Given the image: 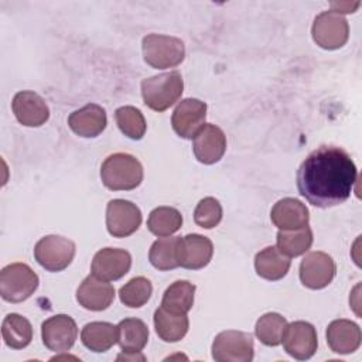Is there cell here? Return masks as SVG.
Listing matches in <instances>:
<instances>
[{
    "instance_id": "cell-1",
    "label": "cell",
    "mask_w": 362,
    "mask_h": 362,
    "mask_svg": "<svg viewBox=\"0 0 362 362\" xmlns=\"http://www.w3.org/2000/svg\"><path fill=\"white\" fill-rule=\"evenodd\" d=\"M356 175V165L344 148L324 144L298 167L297 188L311 205L331 208L349 198Z\"/></svg>"
},
{
    "instance_id": "cell-2",
    "label": "cell",
    "mask_w": 362,
    "mask_h": 362,
    "mask_svg": "<svg viewBox=\"0 0 362 362\" xmlns=\"http://www.w3.org/2000/svg\"><path fill=\"white\" fill-rule=\"evenodd\" d=\"M100 178L109 189H134L143 181V167L134 156L127 153H115L102 163Z\"/></svg>"
},
{
    "instance_id": "cell-3",
    "label": "cell",
    "mask_w": 362,
    "mask_h": 362,
    "mask_svg": "<svg viewBox=\"0 0 362 362\" xmlns=\"http://www.w3.org/2000/svg\"><path fill=\"white\" fill-rule=\"evenodd\" d=\"M184 81L180 72H164L141 81V95L146 106L156 112H164L182 95Z\"/></svg>"
},
{
    "instance_id": "cell-4",
    "label": "cell",
    "mask_w": 362,
    "mask_h": 362,
    "mask_svg": "<svg viewBox=\"0 0 362 362\" xmlns=\"http://www.w3.org/2000/svg\"><path fill=\"white\" fill-rule=\"evenodd\" d=\"M143 57L144 61L158 69L177 66L184 61L185 45L184 42L171 35L148 34L143 38Z\"/></svg>"
},
{
    "instance_id": "cell-5",
    "label": "cell",
    "mask_w": 362,
    "mask_h": 362,
    "mask_svg": "<svg viewBox=\"0 0 362 362\" xmlns=\"http://www.w3.org/2000/svg\"><path fill=\"white\" fill-rule=\"evenodd\" d=\"M38 287V276L25 263H11L0 272V294L8 303H21Z\"/></svg>"
},
{
    "instance_id": "cell-6",
    "label": "cell",
    "mask_w": 362,
    "mask_h": 362,
    "mask_svg": "<svg viewBox=\"0 0 362 362\" xmlns=\"http://www.w3.org/2000/svg\"><path fill=\"white\" fill-rule=\"evenodd\" d=\"M75 256V243L59 235L41 238L34 247V257L48 272L66 269Z\"/></svg>"
},
{
    "instance_id": "cell-7",
    "label": "cell",
    "mask_w": 362,
    "mask_h": 362,
    "mask_svg": "<svg viewBox=\"0 0 362 362\" xmlns=\"http://www.w3.org/2000/svg\"><path fill=\"white\" fill-rule=\"evenodd\" d=\"M253 352V337L249 332L222 331L212 342V358L218 362H250Z\"/></svg>"
},
{
    "instance_id": "cell-8",
    "label": "cell",
    "mask_w": 362,
    "mask_h": 362,
    "mask_svg": "<svg viewBox=\"0 0 362 362\" xmlns=\"http://www.w3.org/2000/svg\"><path fill=\"white\" fill-rule=\"evenodd\" d=\"M311 34L317 45L324 49L341 48L349 37V25L345 17L329 10L318 14L313 23Z\"/></svg>"
},
{
    "instance_id": "cell-9",
    "label": "cell",
    "mask_w": 362,
    "mask_h": 362,
    "mask_svg": "<svg viewBox=\"0 0 362 362\" xmlns=\"http://www.w3.org/2000/svg\"><path fill=\"white\" fill-rule=\"evenodd\" d=\"M141 223L139 206L127 199H112L106 206V228L115 238L134 233Z\"/></svg>"
},
{
    "instance_id": "cell-10",
    "label": "cell",
    "mask_w": 362,
    "mask_h": 362,
    "mask_svg": "<svg viewBox=\"0 0 362 362\" xmlns=\"http://www.w3.org/2000/svg\"><path fill=\"white\" fill-rule=\"evenodd\" d=\"M41 337L49 351L65 352L74 346L78 338V327L69 315L57 314L42 322Z\"/></svg>"
},
{
    "instance_id": "cell-11",
    "label": "cell",
    "mask_w": 362,
    "mask_h": 362,
    "mask_svg": "<svg viewBox=\"0 0 362 362\" xmlns=\"http://www.w3.org/2000/svg\"><path fill=\"white\" fill-rule=\"evenodd\" d=\"M206 103L188 98L181 100L173 112L171 124L174 132L182 139H194L197 133L205 126Z\"/></svg>"
},
{
    "instance_id": "cell-12",
    "label": "cell",
    "mask_w": 362,
    "mask_h": 362,
    "mask_svg": "<svg viewBox=\"0 0 362 362\" xmlns=\"http://www.w3.org/2000/svg\"><path fill=\"white\" fill-rule=\"evenodd\" d=\"M335 272V262L325 252H310L300 263V280L311 290L327 287L332 281Z\"/></svg>"
},
{
    "instance_id": "cell-13",
    "label": "cell",
    "mask_w": 362,
    "mask_h": 362,
    "mask_svg": "<svg viewBox=\"0 0 362 362\" xmlns=\"http://www.w3.org/2000/svg\"><path fill=\"white\" fill-rule=\"evenodd\" d=\"M284 351L300 361L311 358L318 346L317 331L313 324L307 321H294L287 328L283 335Z\"/></svg>"
},
{
    "instance_id": "cell-14",
    "label": "cell",
    "mask_w": 362,
    "mask_h": 362,
    "mask_svg": "<svg viewBox=\"0 0 362 362\" xmlns=\"http://www.w3.org/2000/svg\"><path fill=\"white\" fill-rule=\"evenodd\" d=\"M214 255L212 242L199 233H189L178 236L177 240V259L178 264L184 269L198 270L205 267Z\"/></svg>"
},
{
    "instance_id": "cell-15",
    "label": "cell",
    "mask_w": 362,
    "mask_h": 362,
    "mask_svg": "<svg viewBox=\"0 0 362 362\" xmlns=\"http://www.w3.org/2000/svg\"><path fill=\"white\" fill-rule=\"evenodd\" d=\"M132 266V256L124 249L105 247L96 252L92 260V274L105 281L122 279Z\"/></svg>"
},
{
    "instance_id": "cell-16",
    "label": "cell",
    "mask_w": 362,
    "mask_h": 362,
    "mask_svg": "<svg viewBox=\"0 0 362 362\" xmlns=\"http://www.w3.org/2000/svg\"><path fill=\"white\" fill-rule=\"evenodd\" d=\"M11 107L17 120L27 127L42 126L49 117V109L45 100L33 90L17 92L13 98Z\"/></svg>"
},
{
    "instance_id": "cell-17",
    "label": "cell",
    "mask_w": 362,
    "mask_h": 362,
    "mask_svg": "<svg viewBox=\"0 0 362 362\" xmlns=\"http://www.w3.org/2000/svg\"><path fill=\"white\" fill-rule=\"evenodd\" d=\"M192 150L199 163H218L226 150L225 133L215 124H205L194 137Z\"/></svg>"
},
{
    "instance_id": "cell-18",
    "label": "cell",
    "mask_w": 362,
    "mask_h": 362,
    "mask_svg": "<svg viewBox=\"0 0 362 362\" xmlns=\"http://www.w3.org/2000/svg\"><path fill=\"white\" fill-rule=\"evenodd\" d=\"M78 303L90 311H102L110 307L115 300V287L93 274L88 276L76 290Z\"/></svg>"
},
{
    "instance_id": "cell-19",
    "label": "cell",
    "mask_w": 362,
    "mask_h": 362,
    "mask_svg": "<svg viewBox=\"0 0 362 362\" xmlns=\"http://www.w3.org/2000/svg\"><path fill=\"white\" fill-rule=\"evenodd\" d=\"M68 124L71 130L81 137H96L107 124L106 112L96 103H88L69 115Z\"/></svg>"
},
{
    "instance_id": "cell-20",
    "label": "cell",
    "mask_w": 362,
    "mask_h": 362,
    "mask_svg": "<svg viewBox=\"0 0 362 362\" xmlns=\"http://www.w3.org/2000/svg\"><path fill=\"white\" fill-rule=\"evenodd\" d=\"M272 222L280 230H294L308 226L307 206L296 198H283L274 204L270 212Z\"/></svg>"
},
{
    "instance_id": "cell-21",
    "label": "cell",
    "mask_w": 362,
    "mask_h": 362,
    "mask_svg": "<svg viewBox=\"0 0 362 362\" xmlns=\"http://www.w3.org/2000/svg\"><path fill=\"white\" fill-rule=\"evenodd\" d=\"M361 328L354 321L335 320L327 328V342L335 354H352L361 346Z\"/></svg>"
},
{
    "instance_id": "cell-22",
    "label": "cell",
    "mask_w": 362,
    "mask_h": 362,
    "mask_svg": "<svg viewBox=\"0 0 362 362\" xmlns=\"http://www.w3.org/2000/svg\"><path fill=\"white\" fill-rule=\"evenodd\" d=\"M290 264V257L281 253L277 246H267L255 257L256 273L260 277L272 281L283 279L287 274Z\"/></svg>"
},
{
    "instance_id": "cell-23",
    "label": "cell",
    "mask_w": 362,
    "mask_h": 362,
    "mask_svg": "<svg viewBox=\"0 0 362 362\" xmlns=\"http://www.w3.org/2000/svg\"><path fill=\"white\" fill-rule=\"evenodd\" d=\"M119 339V328L110 322L95 321L82 328L81 341L93 352H106Z\"/></svg>"
},
{
    "instance_id": "cell-24",
    "label": "cell",
    "mask_w": 362,
    "mask_h": 362,
    "mask_svg": "<svg viewBox=\"0 0 362 362\" xmlns=\"http://www.w3.org/2000/svg\"><path fill=\"white\" fill-rule=\"evenodd\" d=\"M154 327L157 335L165 342H178L188 331L187 314H177L160 307L154 313Z\"/></svg>"
},
{
    "instance_id": "cell-25",
    "label": "cell",
    "mask_w": 362,
    "mask_h": 362,
    "mask_svg": "<svg viewBox=\"0 0 362 362\" xmlns=\"http://www.w3.org/2000/svg\"><path fill=\"white\" fill-rule=\"evenodd\" d=\"M119 345L126 354H137L148 341V328L139 318H124L119 322Z\"/></svg>"
},
{
    "instance_id": "cell-26",
    "label": "cell",
    "mask_w": 362,
    "mask_h": 362,
    "mask_svg": "<svg viewBox=\"0 0 362 362\" xmlns=\"http://www.w3.org/2000/svg\"><path fill=\"white\" fill-rule=\"evenodd\" d=\"M1 335L7 346L23 349L33 339V327L25 317L11 313L3 320Z\"/></svg>"
},
{
    "instance_id": "cell-27",
    "label": "cell",
    "mask_w": 362,
    "mask_h": 362,
    "mask_svg": "<svg viewBox=\"0 0 362 362\" xmlns=\"http://www.w3.org/2000/svg\"><path fill=\"white\" fill-rule=\"evenodd\" d=\"M195 286L187 280H177L167 287L161 307L177 314H187L194 305Z\"/></svg>"
},
{
    "instance_id": "cell-28",
    "label": "cell",
    "mask_w": 362,
    "mask_h": 362,
    "mask_svg": "<svg viewBox=\"0 0 362 362\" xmlns=\"http://www.w3.org/2000/svg\"><path fill=\"white\" fill-rule=\"evenodd\" d=\"M181 225L182 215L173 206H158L150 212L147 219L148 230L160 238L171 236Z\"/></svg>"
},
{
    "instance_id": "cell-29",
    "label": "cell",
    "mask_w": 362,
    "mask_h": 362,
    "mask_svg": "<svg viewBox=\"0 0 362 362\" xmlns=\"http://www.w3.org/2000/svg\"><path fill=\"white\" fill-rule=\"evenodd\" d=\"M313 245V230L308 226L294 230L277 232V247L288 257H297L305 253Z\"/></svg>"
},
{
    "instance_id": "cell-30",
    "label": "cell",
    "mask_w": 362,
    "mask_h": 362,
    "mask_svg": "<svg viewBox=\"0 0 362 362\" xmlns=\"http://www.w3.org/2000/svg\"><path fill=\"white\" fill-rule=\"evenodd\" d=\"M286 328L287 321L283 315L277 313H266L257 320L255 332L262 344L267 346H277L281 344Z\"/></svg>"
},
{
    "instance_id": "cell-31",
    "label": "cell",
    "mask_w": 362,
    "mask_h": 362,
    "mask_svg": "<svg viewBox=\"0 0 362 362\" xmlns=\"http://www.w3.org/2000/svg\"><path fill=\"white\" fill-rule=\"evenodd\" d=\"M177 238H160L157 239L148 252L150 263L158 270H171L178 267L177 259Z\"/></svg>"
},
{
    "instance_id": "cell-32",
    "label": "cell",
    "mask_w": 362,
    "mask_h": 362,
    "mask_svg": "<svg viewBox=\"0 0 362 362\" xmlns=\"http://www.w3.org/2000/svg\"><path fill=\"white\" fill-rule=\"evenodd\" d=\"M116 123L120 132L133 140H140L146 133V120L143 113L134 106H122L115 112Z\"/></svg>"
},
{
    "instance_id": "cell-33",
    "label": "cell",
    "mask_w": 362,
    "mask_h": 362,
    "mask_svg": "<svg viewBox=\"0 0 362 362\" xmlns=\"http://www.w3.org/2000/svg\"><path fill=\"white\" fill-rule=\"evenodd\" d=\"M151 293H153L151 281L143 276H139L129 280L120 288L119 297L124 305L130 308H139L150 300Z\"/></svg>"
},
{
    "instance_id": "cell-34",
    "label": "cell",
    "mask_w": 362,
    "mask_h": 362,
    "mask_svg": "<svg viewBox=\"0 0 362 362\" xmlns=\"http://www.w3.org/2000/svg\"><path fill=\"white\" fill-rule=\"evenodd\" d=\"M222 219V206L214 197H206L198 202L194 211V221L205 229L215 228Z\"/></svg>"
},
{
    "instance_id": "cell-35",
    "label": "cell",
    "mask_w": 362,
    "mask_h": 362,
    "mask_svg": "<svg viewBox=\"0 0 362 362\" xmlns=\"http://www.w3.org/2000/svg\"><path fill=\"white\" fill-rule=\"evenodd\" d=\"M331 7L335 8L332 11H335L338 14L339 13H354V10L356 7H359V1H356L354 4H351V3H331Z\"/></svg>"
},
{
    "instance_id": "cell-36",
    "label": "cell",
    "mask_w": 362,
    "mask_h": 362,
    "mask_svg": "<svg viewBox=\"0 0 362 362\" xmlns=\"http://www.w3.org/2000/svg\"><path fill=\"white\" fill-rule=\"evenodd\" d=\"M122 359H124V361H137V359H140V361H144L146 358H144V355H141L140 352H137V354H126V352H123V354H120L119 356H117V361H122Z\"/></svg>"
}]
</instances>
